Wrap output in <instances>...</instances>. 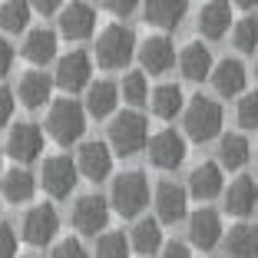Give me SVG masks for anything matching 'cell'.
<instances>
[{
  "label": "cell",
  "instance_id": "obj_1",
  "mask_svg": "<svg viewBox=\"0 0 258 258\" xmlns=\"http://www.w3.org/2000/svg\"><path fill=\"white\" fill-rule=\"evenodd\" d=\"M109 205L122 219H139L146 205H149V182L139 169H129V172H119L113 179V189H109Z\"/></svg>",
  "mask_w": 258,
  "mask_h": 258
},
{
  "label": "cell",
  "instance_id": "obj_2",
  "mask_svg": "<svg viewBox=\"0 0 258 258\" xmlns=\"http://www.w3.org/2000/svg\"><path fill=\"white\" fill-rule=\"evenodd\" d=\"M133 56H136V33L129 27L109 23L96 37V63L103 70H122Z\"/></svg>",
  "mask_w": 258,
  "mask_h": 258
},
{
  "label": "cell",
  "instance_id": "obj_3",
  "mask_svg": "<svg viewBox=\"0 0 258 258\" xmlns=\"http://www.w3.org/2000/svg\"><path fill=\"white\" fill-rule=\"evenodd\" d=\"M109 146L116 156H136L149 146V129H146V116L136 109L116 113L109 122Z\"/></svg>",
  "mask_w": 258,
  "mask_h": 258
},
{
  "label": "cell",
  "instance_id": "obj_4",
  "mask_svg": "<svg viewBox=\"0 0 258 258\" xmlns=\"http://www.w3.org/2000/svg\"><path fill=\"white\" fill-rule=\"evenodd\" d=\"M83 129H86V109L80 106L76 99H56V103H50V113H46V133H50L60 146L80 143Z\"/></svg>",
  "mask_w": 258,
  "mask_h": 258
},
{
  "label": "cell",
  "instance_id": "obj_5",
  "mask_svg": "<svg viewBox=\"0 0 258 258\" xmlns=\"http://www.w3.org/2000/svg\"><path fill=\"white\" fill-rule=\"evenodd\" d=\"M185 136L192 139V143H209V139L222 136V106L215 103V99L209 96H192V103L185 106Z\"/></svg>",
  "mask_w": 258,
  "mask_h": 258
},
{
  "label": "cell",
  "instance_id": "obj_6",
  "mask_svg": "<svg viewBox=\"0 0 258 258\" xmlns=\"http://www.w3.org/2000/svg\"><path fill=\"white\" fill-rule=\"evenodd\" d=\"M53 80H56V86H60L63 93H70V96L80 93V90H86L90 80H93V60H90V53H86V50H70L67 56H60V60H56Z\"/></svg>",
  "mask_w": 258,
  "mask_h": 258
},
{
  "label": "cell",
  "instance_id": "obj_7",
  "mask_svg": "<svg viewBox=\"0 0 258 258\" xmlns=\"http://www.w3.org/2000/svg\"><path fill=\"white\" fill-rule=\"evenodd\" d=\"M40 182L53 199H67L76 189V182H80V166L70 156H50V159H43Z\"/></svg>",
  "mask_w": 258,
  "mask_h": 258
},
{
  "label": "cell",
  "instance_id": "obj_8",
  "mask_svg": "<svg viewBox=\"0 0 258 258\" xmlns=\"http://www.w3.org/2000/svg\"><path fill=\"white\" fill-rule=\"evenodd\" d=\"M20 232H23V242L27 245H50L60 232V215H56L53 205H33L30 212L23 215L20 222Z\"/></svg>",
  "mask_w": 258,
  "mask_h": 258
},
{
  "label": "cell",
  "instance_id": "obj_9",
  "mask_svg": "<svg viewBox=\"0 0 258 258\" xmlns=\"http://www.w3.org/2000/svg\"><path fill=\"white\" fill-rule=\"evenodd\" d=\"M146 149H149L146 156H149V162L156 169H179L185 162V139L179 136L175 129H162V133H156Z\"/></svg>",
  "mask_w": 258,
  "mask_h": 258
},
{
  "label": "cell",
  "instance_id": "obj_10",
  "mask_svg": "<svg viewBox=\"0 0 258 258\" xmlns=\"http://www.w3.org/2000/svg\"><path fill=\"white\" fill-rule=\"evenodd\" d=\"M109 225V202L103 196H80L73 205V228L83 235H96Z\"/></svg>",
  "mask_w": 258,
  "mask_h": 258
},
{
  "label": "cell",
  "instance_id": "obj_11",
  "mask_svg": "<svg viewBox=\"0 0 258 258\" xmlns=\"http://www.w3.org/2000/svg\"><path fill=\"white\" fill-rule=\"evenodd\" d=\"M113 146L109 143H99V139H90V143L80 146V152H76V166H80V175H86V179H93V182H99V179H106L109 172H113Z\"/></svg>",
  "mask_w": 258,
  "mask_h": 258
},
{
  "label": "cell",
  "instance_id": "obj_12",
  "mask_svg": "<svg viewBox=\"0 0 258 258\" xmlns=\"http://www.w3.org/2000/svg\"><path fill=\"white\" fill-rule=\"evenodd\" d=\"M96 30V10L86 0H70L67 7H60V33L67 40H86Z\"/></svg>",
  "mask_w": 258,
  "mask_h": 258
},
{
  "label": "cell",
  "instance_id": "obj_13",
  "mask_svg": "<svg viewBox=\"0 0 258 258\" xmlns=\"http://www.w3.org/2000/svg\"><path fill=\"white\" fill-rule=\"evenodd\" d=\"M40 152H43V129L37 122H17V126H10L7 156H14L17 162H33Z\"/></svg>",
  "mask_w": 258,
  "mask_h": 258
},
{
  "label": "cell",
  "instance_id": "obj_14",
  "mask_svg": "<svg viewBox=\"0 0 258 258\" xmlns=\"http://www.w3.org/2000/svg\"><path fill=\"white\" fill-rule=\"evenodd\" d=\"M156 215H159V222H169V225L182 222L189 215V189L175 182H159L156 185Z\"/></svg>",
  "mask_w": 258,
  "mask_h": 258
},
{
  "label": "cell",
  "instance_id": "obj_15",
  "mask_svg": "<svg viewBox=\"0 0 258 258\" xmlns=\"http://www.w3.org/2000/svg\"><path fill=\"white\" fill-rule=\"evenodd\" d=\"M139 63H143L146 73L159 76V73H169V70L175 67V46L169 37H149L146 43H139L136 50Z\"/></svg>",
  "mask_w": 258,
  "mask_h": 258
},
{
  "label": "cell",
  "instance_id": "obj_16",
  "mask_svg": "<svg viewBox=\"0 0 258 258\" xmlns=\"http://www.w3.org/2000/svg\"><path fill=\"white\" fill-rule=\"evenodd\" d=\"M189 242L202 251H212L222 242V219L215 209H199L189 215Z\"/></svg>",
  "mask_w": 258,
  "mask_h": 258
},
{
  "label": "cell",
  "instance_id": "obj_17",
  "mask_svg": "<svg viewBox=\"0 0 258 258\" xmlns=\"http://www.w3.org/2000/svg\"><path fill=\"white\" fill-rule=\"evenodd\" d=\"M56 80L50 73H40V70H30V73L20 76V83H17V96L27 109H40L50 103V93H53Z\"/></svg>",
  "mask_w": 258,
  "mask_h": 258
},
{
  "label": "cell",
  "instance_id": "obj_18",
  "mask_svg": "<svg viewBox=\"0 0 258 258\" xmlns=\"http://www.w3.org/2000/svg\"><path fill=\"white\" fill-rule=\"evenodd\" d=\"M232 23V0H209L199 10V33L205 40H222Z\"/></svg>",
  "mask_w": 258,
  "mask_h": 258
},
{
  "label": "cell",
  "instance_id": "obj_19",
  "mask_svg": "<svg viewBox=\"0 0 258 258\" xmlns=\"http://www.w3.org/2000/svg\"><path fill=\"white\" fill-rule=\"evenodd\" d=\"M189 196L199 202L222 196V162H199L189 172Z\"/></svg>",
  "mask_w": 258,
  "mask_h": 258
},
{
  "label": "cell",
  "instance_id": "obj_20",
  "mask_svg": "<svg viewBox=\"0 0 258 258\" xmlns=\"http://www.w3.org/2000/svg\"><path fill=\"white\" fill-rule=\"evenodd\" d=\"M255 205H258V185H255V179L238 175L235 182L225 189V212L235 215V219H245V215L255 212Z\"/></svg>",
  "mask_w": 258,
  "mask_h": 258
},
{
  "label": "cell",
  "instance_id": "obj_21",
  "mask_svg": "<svg viewBox=\"0 0 258 258\" xmlns=\"http://www.w3.org/2000/svg\"><path fill=\"white\" fill-rule=\"evenodd\" d=\"M245 80H248V73H245L242 60L225 56V60H219L212 67V86L219 96H238L245 90Z\"/></svg>",
  "mask_w": 258,
  "mask_h": 258
},
{
  "label": "cell",
  "instance_id": "obj_22",
  "mask_svg": "<svg viewBox=\"0 0 258 258\" xmlns=\"http://www.w3.org/2000/svg\"><path fill=\"white\" fill-rule=\"evenodd\" d=\"M212 53H209V46H202L196 40V43H185V50L179 53V70H182L185 80H192V83H202V80H209L212 76Z\"/></svg>",
  "mask_w": 258,
  "mask_h": 258
},
{
  "label": "cell",
  "instance_id": "obj_23",
  "mask_svg": "<svg viewBox=\"0 0 258 258\" xmlns=\"http://www.w3.org/2000/svg\"><path fill=\"white\" fill-rule=\"evenodd\" d=\"M185 10H189V0H146V20L162 30H175Z\"/></svg>",
  "mask_w": 258,
  "mask_h": 258
},
{
  "label": "cell",
  "instance_id": "obj_24",
  "mask_svg": "<svg viewBox=\"0 0 258 258\" xmlns=\"http://www.w3.org/2000/svg\"><path fill=\"white\" fill-rule=\"evenodd\" d=\"M225 255L228 258H255L258 255V228L248 225V222L232 225L225 235Z\"/></svg>",
  "mask_w": 258,
  "mask_h": 258
},
{
  "label": "cell",
  "instance_id": "obj_25",
  "mask_svg": "<svg viewBox=\"0 0 258 258\" xmlns=\"http://www.w3.org/2000/svg\"><path fill=\"white\" fill-rule=\"evenodd\" d=\"M116 103H119V86H116V83L99 80V83L86 86V113H90V116L103 119V116H109L116 109Z\"/></svg>",
  "mask_w": 258,
  "mask_h": 258
},
{
  "label": "cell",
  "instance_id": "obj_26",
  "mask_svg": "<svg viewBox=\"0 0 258 258\" xmlns=\"http://www.w3.org/2000/svg\"><path fill=\"white\" fill-rule=\"evenodd\" d=\"M23 56L30 63H37V67H46V63L56 56V33L53 30H43V27H37V30L27 33V40H23Z\"/></svg>",
  "mask_w": 258,
  "mask_h": 258
},
{
  "label": "cell",
  "instance_id": "obj_27",
  "mask_svg": "<svg viewBox=\"0 0 258 258\" xmlns=\"http://www.w3.org/2000/svg\"><path fill=\"white\" fill-rule=\"evenodd\" d=\"M129 242H133V248L139 251V255H156V251H162V222L159 219H136V225H133V232H129Z\"/></svg>",
  "mask_w": 258,
  "mask_h": 258
},
{
  "label": "cell",
  "instance_id": "obj_28",
  "mask_svg": "<svg viewBox=\"0 0 258 258\" xmlns=\"http://www.w3.org/2000/svg\"><path fill=\"white\" fill-rule=\"evenodd\" d=\"M182 106H185V96L175 83L156 86L152 96H149V109H152V116H159V119H175V116L182 113Z\"/></svg>",
  "mask_w": 258,
  "mask_h": 258
},
{
  "label": "cell",
  "instance_id": "obj_29",
  "mask_svg": "<svg viewBox=\"0 0 258 258\" xmlns=\"http://www.w3.org/2000/svg\"><path fill=\"white\" fill-rule=\"evenodd\" d=\"M251 156V146L242 133H228V136H219V162L222 169H242Z\"/></svg>",
  "mask_w": 258,
  "mask_h": 258
},
{
  "label": "cell",
  "instance_id": "obj_30",
  "mask_svg": "<svg viewBox=\"0 0 258 258\" xmlns=\"http://www.w3.org/2000/svg\"><path fill=\"white\" fill-rule=\"evenodd\" d=\"M33 192H37V175L27 172V169H10V172H4V199L7 202H27V199H33Z\"/></svg>",
  "mask_w": 258,
  "mask_h": 258
},
{
  "label": "cell",
  "instance_id": "obj_31",
  "mask_svg": "<svg viewBox=\"0 0 258 258\" xmlns=\"http://www.w3.org/2000/svg\"><path fill=\"white\" fill-rule=\"evenodd\" d=\"M30 14H33L30 0H7V4H0V27H4V33H23L27 23H30Z\"/></svg>",
  "mask_w": 258,
  "mask_h": 258
},
{
  "label": "cell",
  "instance_id": "obj_32",
  "mask_svg": "<svg viewBox=\"0 0 258 258\" xmlns=\"http://www.w3.org/2000/svg\"><path fill=\"white\" fill-rule=\"evenodd\" d=\"M129 248L133 242L122 232H103L96 238V258H129Z\"/></svg>",
  "mask_w": 258,
  "mask_h": 258
},
{
  "label": "cell",
  "instance_id": "obj_33",
  "mask_svg": "<svg viewBox=\"0 0 258 258\" xmlns=\"http://www.w3.org/2000/svg\"><path fill=\"white\" fill-rule=\"evenodd\" d=\"M232 43H235V50H242V53H255L258 50V20L255 17H242V20L235 23Z\"/></svg>",
  "mask_w": 258,
  "mask_h": 258
},
{
  "label": "cell",
  "instance_id": "obj_34",
  "mask_svg": "<svg viewBox=\"0 0 258 258\" xmlns=\"http://www.w3.org/2000/svg\"><path fill=\"white\" fill-rule=\"evenodd\" d=\"M122 99L129 106H143L149 103V83H146V73H126L122 76V86H119Z\"/></svg>",
  "mask_w": 258,
  "mask_h": 258
},
{
  "label": "cell",
  "instance_id": "obj_35",
  "mask_svg": "<svg viewBox=\"0 0 258 258\" xmlns=\"http://www.w3.org/2000/svg\"><path fill=\"white\" fill-rule=\"evenodd\" d=\"M235 122L248 133L258 129V93H242V99L235 106Z\"/></svg>",
  "mask_w": 258,
  "mask_h": 258
},
{
  "label": "cell",
  "instance_id": "obj_36",
  "mask_svg": "<svg viewBox=\"0 0 258 258\" xmlns=\"http://www.w3.org/2000/svg\"><path fill=\"white\" fill-rule=\"evenodd\" d=\"M50 258H90V251L83 248L80 238H63V242L53 248V255H50Z\"/></svg>",
  "mask_w": 258,
  "mask_h": 258
},
{
  "label": "cell",
  "instance_id": "obj_37",
  "mask_svg": "<svg viewBox=\"0 0 258 258\" xmlns=\"http://www.w3.org/2000/svg\"><path fill=\"white\" fill-rule=\"evenodd\" d=\"M0 258H17V232L0 222Z\"/></svg>",
  "mask_w": 258,
  "mask_h": 258
},
{
  "label": "cell",
  "instance_id": "obj_38",
  "mask_svg": "<svg viewBox=\"0 0 258 258\" xmlns=\"http://www.w3.org/2000/svg\"><path fill=\"white\" fill-rule=\"evenodd\" d=\"M103 7H106L109 14H116V17H129L139 7V0H103Z\"/></svg>",
  "mask_w": 258,
  "mask_h": 258
},
{
  "label": "cell",
  "instance_id": "obj_39",
  "mask_svg": "<svg viewBox=\"0 0 258 258\" xmlns=\"http://www.w3.org/2000/svg\"><path fill=\"white\" fill-rule=\"evenodd\" d=\"M10 116H14V93L7 86H0V126H7Z\"/></svg>",
  "mask_w": 258,
  "mask_h": 258
},
{
  "label": "cell",
  "instance_id": "obj_40",
  "mask_svg": "<svg viewBox=\"0 0 258 258\" xmlns=\"http://www.w3.org/2000/svg\"><path fill=\"white\" fill-rule=\"evenodd\" d=\"M162 258H192V251L185 242H166L162 245Z\"/></svg>",
  "mask_w": 258,
  "mask_h": 258
},
{
  "label": "cell",
  "instance_id": "obj_41",
  "mask_svg": "<svg viewBox=\"0 0 258 258\" xmlns=\"http://www.w3.org/2000/svg\"><path fill=\"white\" fill-rule=\"evenodd\" d=\"M10 67H14V46L0 37V76H7Z\"/></svg>",
  "mask_w": 258,
  "mask_h": 258
},
{
  "label": "cell",
  "instance_id": "obj_42",
  "mask_svg": "<svg viewBox=\"0 0 258 258\" xmlns=\"http://www.w3.org/2000/svg\"><path fill=\"white\" fill-rule=\"evenodd\" d=\"M30 4H33V10H37V14H56V10H60L63 7V0H30Z\"/></svg>",
  "mask_w": 258,
  "mask_h": 258
},
{
  "label": "cell",
  "instance_id": "obj_43",
  "mask_svg": "<svg viewBox=\"0 0 258 258\" xmlns=\"http://www.w3.org/2000/svg\"><path fill=\"white\" fill-rule=\"evenodd\" d=\"M235 7H242V10H251V7H258V0H232Z\"/></svg>",
  "mask_w": 258,
  "mask_h": 258
},
{
  "label": "cell",
  "instance_id": "obj_44",
  "mask_svg": "<svg viewBox=\"0 0 258 258\" xmlns=\"http://www.w3.org/2000/svg\"><path fill=\"white\" fill-rule=\"evenodd\" d=\"M0 166H4V146H0Z\"/></svg>",
  "mask_w": 258,
  "mask_h": 258
},
{
  "label": "cell",
  "instance_id": "obj_45",
  "mask_svg": "<svg viewBox=\"0 0 258 258\" xmlns=\"http://www.w3.org/2000/svg\"><path fill=\"white\" fill-rule=\"evenodd\" d=\"M255 76H258V60H255Z\"/></svg>",
  "mask_w": 258,
  "mask_h": 258
}]
</instances>
